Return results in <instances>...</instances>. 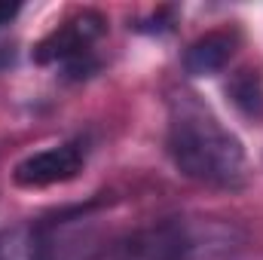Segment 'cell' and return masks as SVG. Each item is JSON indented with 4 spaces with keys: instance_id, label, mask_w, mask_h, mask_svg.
<instances>
[{
    "instance_id": "cell-8",
    "label": "cell",
    "mask_w": 263,
    "mask_h": 260,
    "mask_svg": "<svg viewBox=\"0 0 263 260\" xmlns=\"http://www.w3.org/2000/svg\"><path fill=\"white\" fill-rule=\"evenodd\" d=\"M15 15H18V3H0V28L9 25Z\"/></svg>"
},
{
    "instance_id": "cell-1",
    "label": "cell",
    "mask_w": 263,
    "mask_h": 260,
    "mask_svg": "<svg viewBox=\"0 0 263 260\" xmlns=\"http://www.w3.org/2000/svg\"><path fill=\"white\" fill-rule=\"evenodd\" d=\"M165 144L175 169L196 184L214 190H242L251 178L242 141L190 92L175 95L168 104Z\"/></svg>"
},
{
    "instance_id": "cell-2",
    "label": "cell",
    "mask_w": 263,
    "mask_h": 260,
    "mask_svg": "<svg viewBox=\"0 0 263 260\" xmlns=\"http://www.w3.org/2000/svg\"><path fill=\"white\" fill-rule=\"evenodd\" d=\"M101 34H104V18L98 12H80L37 43L34 59L40 65H62L73 77H86L89 70H95L92 43Z\"/></svg>"
},
{
    "instance_id": "cell-4",
    "label": "cell",
    "mask_w": 263,
    "mask_h": 260,
    "mask_svg": "<svg viewBox=\"0 0 263 260\" xmlns=\"http://www.w3.org/2000/svg\"><path fill=\"white\" fill-rule=\"evenodd\" d=\"M86 162V150L80 141H65V144H55V147H46L40 153H31L25 156L12 178L18 187H28V190H37V187H52V184H65L70 178L80 175Z\"/></svg>"
},
{
    "instance_id": "cell-6",
    "label": "cell",
    "mask_w": 263,
    "mask_h": 260,
    "mask_svg": "<svg viewBox=\"0 0 263 260\" xmlns=\"http://www.w3.org/2000/svg\"><path fill=\"white\" fill-rule=\"evenodd\" d=\"M0 260H46V236L34 224L0 230Z\"/></svg>"
},
{
    "instance_id": "cell-3",
    "label": "cell",
    "mask_w": 263,
    "mask_h": 260,
    "mask_svg": "<svg viewBox=\"0 0 263 260\" xmlns=\"http://www.w3.org/2000/svg\"><path fill=\"white\" fill-rule=\"evenodd\" d=\"M190 239L178 224H156L110 242L92 260H187Z\"/></svg>"
},
{
    "instance_id": "cell-5",
    "label": "cell",
    "mask_w": 263,
    "mask_h": 260,
    "mask_svg": "<svg viewBox=\"0 0 263 260\" xmlns=\"http://www.w3.org/2000/svg\"><path fill=\"white\" fill-rule=\"evenodd\" d=\"M236 46H239V37L233 31H211V34H205V37H199V40L190 43V49L184 52V67L193 77L220 73L223 67L230 65Z\"/></svg>"
},
{
    "instance_id": "cell-7",
    "label": "cell",
    "mask_w": 263,
    "mask_h": 260,
    "mask_svg": "<svg viewBox=\"0 0 263 260\" xmlns=\"http://www.w3.org/2000/svg\"><path fill=\"white\" fill-rule=\"evenodd\" d=\"M227 95L233 98V104L245 117L263 120V77L257 70H239V73H233V80L227 83Z\"/></svg>"
}]
</instances>
